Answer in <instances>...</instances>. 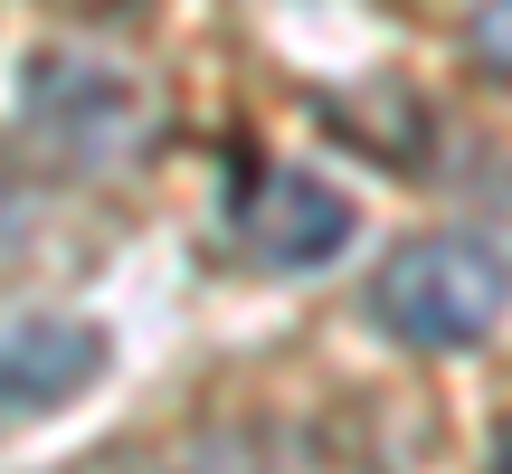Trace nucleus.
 <instances>
[{"instance_id":"obj_1","label":"nucleus","mask_w":512,"mask_h":474,"mask_svg":"<svg viewBox=\"0 0 512 474\" xmlns=\"http://www.w3.org/2000/svg\"><path fill=\"white\" fill-rule=\"evenodd\" d=\"M512 304V256L475 228H437V237H408L399 256L380 266L370 285V313L399 332L408 351H465L503 323Z\"/></svg>"},{"instance_id":"obj_2","label":"nucleus","mask_w":512,"mask_h":474,"mask_svg":"<svg viewBox=\"0 0 512 474\" xmlns=\"http://www.w3.org/2000/svg\"><path fill=\"white\" fill-rule=\"evenodd\" d=\"M29 124L48 133V152H67L76 171H105L143 143V95L133 76H114L105 57H38L29 67Z\"/></svg>"},{"instance_id":"obj_3","label":"nucleus","mask_w":512,"mask_h":474,"mask_svg":"<svg viewBox=\"0 0 512 474\" xmlns=\"http://www.w3.org/2000/svg\"><path fill=\"white\" fill-rule=\"evenodd\" d=\"M238 228H247V247L266 266H323L351 237V200L332 181H313V171H247Z\"/></svg>"},{"instance_id":"obj_4","label":"nucleus","mask_w":512,"mask_h":474,"mask_svg":"<svg viewBox=\"0 0 512 474\" xmlns=\"http://www.w3.org/2000/svg\"><path fill=\"white\" fill-rule=\"evenodd\" d=\"M105 370L95 323H10L0 332V408H57Z\"/></svg>"},{"instance_id":"obj_5","label":"nucleus","mask_w":512,"mask_h":474,"mask_svg":"<svg viewBox=\"0 0 512 474\" xmlns=\"http://www.w3.org/2000/svg\"><path fill=\"white\" fill-rule=\"evenodd\" d=\"M475 57L494 76H512V0H484V10H475Z\"/></svg>"},{"instance_id":"obj_6","label":"nucleus","mask_w":512,"mask_h":474,"mask_svg":"<svg viewBox=\"0 0 512 474\" xmlns=\"http://www.w3.org/2000/svg\"><path fill=\"white\" fill-rule=\"evenodd\" d=\"M494 446H503V456H494V465H503V474H512V418H503V437H494Z\"/></svg>"}]
</instances>
